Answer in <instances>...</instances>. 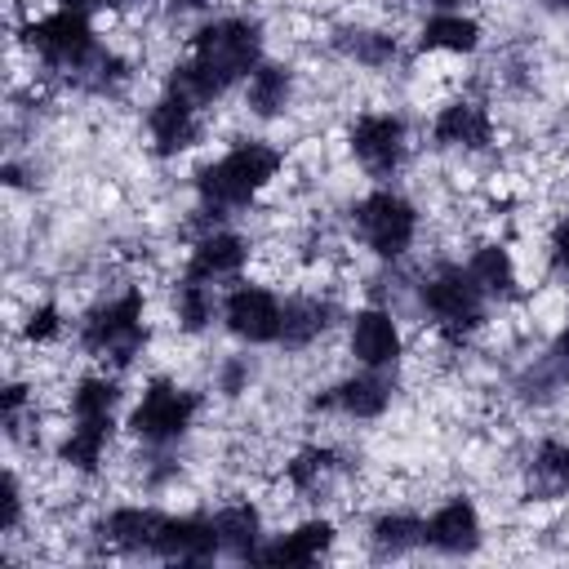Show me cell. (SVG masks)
I'll return each instance as SVG.
<instances>
[{"label":"cell","instance_id":"f1b7e54d","mask_svg":"<svg viewBox=\"0 0 569 569\" xmlns=\"http://www.w3.org/2000/svg\"><path fill=\"white\" fill-rule=\"evenodd\" d=\"M116 405H120V382H116V373H84L76 387H71V400H67V409H71V422L76 418H116Z\"/></svg>","mask_w":569,"mask_h":569},{"label":"cell","instance_id":"d4e9b609","mask_svg":"<svg viewBox=\"0 0 569 569\" xmlns=\"http://www.w3.org/2000/svg\"><path fill=\"white\" fill-rule=\"evenodd\" d=\"M467 271L476 276V284L485 289V298L489 302H507V298H516L520 289V276H516V258H511V249L507 244H498V240H489V244H480L476 253H471V262H467Z\"/></svg>","mask_w":569,"mask_h":569},{"label":"cell","instance_id":"5b68a950","mask_svg":"<svg viewBox=\"0 0 569 569\" xmlns=\"http://www.w3.org/2000/svg\"><path fill=\"white\" fill-rule=\"evenodd\" d=\"M418 298H422V311L431 316V325L449 338V342H462L471 338L480 325H485V289L476 284V276L467 267H436L422 284H418Z\"/></svg>","mask_w":569,"mask_h":569},{"label":"cell","instance_id":"5bb4252c","mask_svg":"<svg viewBox=\"0 0 569 569\" xmlns=\"http://www.w3.org/2000/svg\"><path fill=\"white\" fill-rule=\"evenodd\" d=\"M320 405L338 409L342 418H360V422L382 418L387 405H391V378H387V369H365L360 365L356 373H347L342 382H333Z\"/></svg>","mask_w":569,"mask_h":569},{"label":"cell","instance_id":"ba28073f","mask_svg":"<svg viewBox=\"0 0 569 569\" xmlns=\"http://www.w3.org/2000/svg\"><path fill=\"white\" fill-rule=\"evenodd\" d=\"M347 147L356 156V164L369 173V178H391L400 164H405V151H409V129L396 111H369L351 124L347 133Z\"/></svg>","mask_w":569,"mask_h":569},{"label":"cell","instance_id":"603a6c76","mask_svg":"<svg viewBox=\"0 0 569 569\" xmlns=\"http://www.w3.org/2000/svg\"><path fill=\"white\" fill-rule=\"evenodd\" d=\"M418 49L427 53H449V58H462V53H476L480 49V22L467 18V13H431L422 27H418Z\"/></svg>","mask_w":569,"mask_h":569},{"label":"cell","instance_id":"d6986e66","mask_svg":"<svg viewBox=\"0 0 569 569\" xmlns=\"http://www.w3.org/2000/svg\"><path fill=\"white\" fill-rule=\"evenodd\" d=\"M213 529H218V551L236 556V560H253L262 547V511L240 498V502H222L213 511Z\"/></svg>","mask_w":569,"mask_h":569},{"label":"cell","instance_id":"e575fe53","mask_svg":"<svg viewBox=\"0 0 569 569\" xmlns=\"http://www.w3.org/2000/svg\"><path fill=\"white\" fill-rule=\"evenodd\" d=\"M551 351L569 365V316H565V325H560V333H556V342H551Z\"/></svg>","mask_w":569,"mask_h":569},{"label":"cell","instance_id":"4316f807","mask_svg":"<svg viewBox=\"0 0 569 569\" xmlns=\"http://www.w3.org/2000/svg\"><path fill=\"white\" fill-rule=\"evenodd\" d=\"M369 542H373L378 556L418 551V547H427V520L413 516V511H382V516L369 525Z\"/></svg>","mask_w":569,"mask_h":569},{"label":"cell","instance_id":"44dd1931","mask_svg":"<svg viewBox=\"0 0 569 569\" xmlns=\"http://www.w3.org/2000/svg\"><path fill=\"white\" fill-rule=\"evenodd\" d=\"M329 298L320 293H293L284 298V316H280V347L289 351H307L311 342H320V333L329 329Z\"/></svg>","mask_w":569,"mask_h":569},{"label":"cell","instance_id":"7a4b0ae2","mask_svg":"<svg viewBox=\"0 0 569 569\" xmlns=\"http://www.w3.org/2000/svg\"><path fill=\"white\" fill-rule=\"evenodd\" d=\"M280 164H284V156H280L271 142L249 138V142L222 151L218 160H209V164L200 169V178H196V200H200L204 213L227 218V213L253 204V200L276 182Z\"/></svg>","mask_w":569,"mask_h":569},{"label":"cell","instance_id":"836d02e7","mask_svg":"<svg viewBox=\"0 0 569 569\" xmlns=\"http://www.w3.org/2000/svg\"><path fill=\"white\" fill-rule=\"evenodd\" d=\"M213 0H164V9L169 13H200V9H209Z\"/></svg>","mask_w":569,"mask_h":569},{"label":"cell","instance_id":"7402d4cb","mask_svg":"<svg viewBox=\"0 0 569 569\" xmlns=\"http://www.w3.org/2000/svg\"><path fill=\"white\" fill-rule=\"evenodd\" d=\"M525 489H529V498H538V502L569 498V445H565V440H556V436L538 440V449H533V458H529Z\"/></svg>","mask_w":569,"mask_h":569},{"label":"cell","instance_id":"2e32d148","mask_svg":"<svg viewBox=\"0 0 569 569\" xmlns=\"http://www.w3.org/2000/svg\"><path fill=\"white\" fill-rule=\"evenodd\" d=\"M156 556H160V560H178V565H200V560L222 556V551H218L213 516H169L164 529H160Z\"/></svg>","mask_w":569,"mask_h":569},{"label":"cell","instance_id":"cb8c5ba5","mask_svg":"<svg viewBox=\"0 0 569 569\" xmlns=\"http://www.w3.org/2000/svg\"><path fill=\"white\" fill-rule=\"evenodd\" d=\"M111 427H116V418H76L67 440L58 445V458L71 471H98L107 458V445H111Z\"/></svg>","mask_w":569,"mask_h":569},{"label":"cell","instance_id":"ffe728a7","mask_svg":"<svg viewBox=\"0 0 569 569\" xmlns=\"http://www.w3.org/2000/svg\"><path fill=\"white\" fill-rule=\"evenodd\" d=\"M289 102H293V71L284 62H267L262 58L253 67V76L244 80V107H249V116L276 120V116L289 111Z\"/></svg>","mask_w":569,"mask_h":569},{"label":"cell","instance_id":"83f0119b","mask_svg":"<svg viewBox=\"0 0 569 569\" xmlns=\"http://www.w3.org/2000/svg\"><path fill=\"white\" fill-rule=\"evenodd\" d=\"M173 316H178V329H182V333H200V329H209L213 316H222L218 284H204V280L182 276L178 289H173Z\"/></svg>","mask_w":569,"mask_h":569},{"label":"cell","instance_id":"7c38bea8","mask_svg":"<svg viewBox=\"0 0 569 569\" xmlns=\"http://www.w3.org/2000/svg\"><path fill=\"white\" fill-rule=\"evenodd\" d=\"M147 133L156 156H178L200 138V107L191 98H182L178 89H169L151 111H147Z\"/></svg>","mask_w":569,"mask_h":569},{"label":"cell","instance_id":"6da1fadb","mask_svg":"<svg viewBox=\"0 0 569 569\" xmlns=\"http://www.w3.org/2000/svg\"><path fill=\"white\" fill-rule=\"evenodd\" d=\"M258 62H262V27L249 18H213L191 36L187 58L169 76V89H178L196 107H213L231 84L249 80Z\"/></svg>","mask_w":569,"mask_h":569},{"label":"cell","instance_id":"9a60e30c","mask_svg":"<svg viewBox=\"0 0 569 569\" xmlns=\"http://www.w3.org/2000/svg\"><path fill=\"white\" fill-rule=\"evenodd\" d=\"M333 538H338V529H333V520H325V516H311V520H302V525H293L289 533H276L271 542H262L258 547V565H316L329 547H333Z\"/></svg>","mask_w":569,"mask_h":569},{"label":"cell","instance_id":"d590c367","mask_svg":"<svg viewBox=\"0 0 569 569\" xmlns=\"http://www.w3.org/2000/svg\"><path fill=\"white\" fill-rule=\"evenodd\" d=\"M427 4H431V9H440V13H462L471 0H427Z\"/></svg>","mask_w":569,"mask_h":569},{"label":"cell","instance_id":"4fadbf2b","mask_svg":"<svg viewBox=\"0 0 569 569\" xmlns=\"http://www.w3.org/2000/svg\"><path fill=\"white\" fill-rule=\"evenodd\" d=\"M431 138L436 147H449V151H480L493 142V116L471 98H453L436 111Z\"/></svg>","mask_w":569,"mask_h":569},{"label":"cell","instance_id":"d6a6232c","mask_svg":"<svg viewBox=\"0 0 569 569\" xmlns=\"http://www.w3.org/2000/svg\"><path fill=\"white\" fill-rule=\"evenodd\" d=\"M551 258L560 271H569V213H560V222L551 227Z\"/></svg>","mask_w":569,"mask_h":569},{"label":"cell","instance_id":"277c9868","mask_svg":"<svg viewBox=\"0 0 569 569\" xmlns=\"http://www.w3.org/2000/svg\"><path fill=\"white\" fill-rule=\"evenodd\" d=\"M22 40H27V49H31L44 67L71 71V76H80V71L98 58V49H102V44H98V31H93V22H89V9H71V4H58V9L31 18V22L22 27Z\"/></svg>","mask_w":569,"mask_h":569},{"label":"cell","instance_id":"e0dca14e","mask_svg":"<svg viewBox=\"0 0 569 569\" xmlns=\"http://www.w3.org/2000/svg\"><path fill=\"white\" fill-rule=\"evenodd\" d=\"M427 547L445 556H467L480 547V511L467 498H449L427 516Z\"/></svg>","mask_w":569,"mask_h":569},{"label":"cell","instance_id":"484cf974","mask_svg":"<svg viewBox=\"0 0 569 569\" xmlns=\"http://www.w3.org/2000/svg\"><path fill=\"white\" fill-rule=\"evenodd\" d=\"M338 471H342V462H338V453L325 449V445H302V449L284 462V480H289V489L302 493V498L325 493V489L338 480Z\"/></svg>","mask_w":569,"mask_h":569},{"label":"cell","instance_id":"1f68e13d","mask_svg":"<svg viewBox=\"0 0 569 569\" xmlns=\"http://www.w3.org/2000/svg\"><path fill=\"white\" fill-rule=\"evenodd\" d=\"M218 387H222V396L249 391V360H244V356H231V360L222 365V373H218Z\"/></svg>","mask_w":569,"mask_h":569},{"label":"cell","instance_id":"52a82bcc","mask_svg":"<svg viewBox=\"0 0 569 569\" xmlns=\"http://www.w3.org/2000/svg\"><path fill=\"white\" fill-rule=\"evenodd\" d=\"M196 391L178 387L173 378H156L142 400L129 409V431L142 440V445H173L178 436H187V427L196 422Z\"/></svg>","mask_w":569,"mask_h":569},{"label":"cell","instance_id":"9c48e42d","mask_svg":"<svg viewBox=\"0 0 569 569\" xmlns=\"http://www.w3.org/2000/svg\"><path fill=\"white\" fill-rule=\"evenodd\" d=\"M280 316H284V302L262 284H240L222 298V320H227L231 338H240L249 347L280 342Z\"/></svg>","mask_w":569,"mask_h":569},{"label":"cell","instance_id":"f546056e","mask_svg":"<svg viewBox=\"0 0 569 569\" xmlns=\"http://www.w3.org/2000/svg\"><path fill=\"white\" fill-rule=\"evenodd\" d=\"M338 49H342L351 62H360V67L378 71V67H391V62H396V53H400V40H396L391 31L351 27V31H342V36H338Z\"/></svg>","mask_w":569,"mask_h":569},{"label":"cell","instance_id":"ac0fdd59","mask_svg":"<svg viewBox=\"0 0 569 569\" xmlns=\"http://www.w3.org/2000/svg\"><path fill=\"white\" fill-rule=\"evenodd\" d=\"M164 511L156 507H142V502H129V507H111L102 516V538L120 551H147L156 556V542H160V529H164Z\"/></svg>","mask_w":569,"mask_h":569},{"label":"cell","instance_id":"4dcf8cb0","mask_svg":"<svg viewBox=\"0 0 569 569\" xmlns=\"http://www.w3.org/2000/svg\"><path fill=\"white\" fill-rule=\"evenodd\" d=\"M58 329H62V316H58V307H53V302H40V307H31V316H27V325H22V338H27L31 347H40V342L58 338Z\"/></svg>","mask_w":569,"mask_h":569},{"label":"cell","instance_id":"30bf717a","mask_svg":"<svg viewBox=\"0 0 569 569\" xmlns=\"http://www.w3.org/2000/svg\"><path fill=\"white\" fill-rule=\"evenodd\" d=\"M347 351L356 365L365 369H391L400 365L405 356V338H400V325L387 307H365L351 316V329H347Z\"/></svg>","mask_w":569,"mask_h":569},{"label":"cell","instance_id":"8992f818","mask_svg":"<svg viewBox=\"0 0 569 569\" xmlns=\"http://www.w3.org/2000/svg\"><path fill=\"white\" fill-rule=\"evenodd\" d=\"M351 222H356L360 244L373 258H387V262L405 258L413 249V240H418V209H413V200H405L391 187H378L365 200H356Z\"/></svg>","mask_w":569,"mask_h":569},{"label":"cell","instance_id":"3957f363","mask_svg":"<svg viewBox=\"0 0 569 569\" xmlns=\"http://www.w3.org/2000/svg\"><path fill=\"white\" fill-rule=\"evenodd\" d=\"M142 289L107 293L80 325V347L102 360L107 369H124L147 351V325H142Z\"/></svg>","mask_w":569,"mask_h":569},{"label":"cell","instance_id":"8fae6325","mask_svg":"<svg viewBox=\"0 0 569 569\" xmlns=\"http://www.w3.org/2000/svg\"><path fill=\"white\" fill-rule=\"evenodd\" d=\"M249 240L244 236H236V231H204L196 244H191V253H187V267H182V276H191V280H204V284H222V280H236L240 271H244V262H249Z\"/></svg>","mask_w":569,"mask_h":569}]
</instances>
